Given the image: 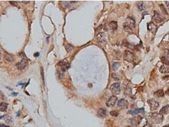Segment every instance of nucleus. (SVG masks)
Segmentation results:
<instances>
[{"mask_svg": "<svg viewBox=\"0 0 169 127\" xmlns=\"http://www.w3.org/2000/svg\"><path fill=\"white\" fill-rule=\"evenodd\" d=\"M144 111L143 108H141V109H134V110H130L128 112V113L132 114V115H135V114H137L138 113H142Z\"/></svg>", "mask_w": 169, "mask_h": 127, "instance_id": "dca6fc26", "label": "nucleus"}, {"mask_svg": "<svg viewBox=\"0 0 169 127\" xmlns=\"http://www.w3.org/2000/svg\"><path fill=\"white\" fill-rule=\"evenodd\" d=\"M98 116L101 118H104L106 116V109L105 108H101L97 112Z\"/></svg>", "mask_w": 169, "mask_h": 127, "instance_id": "2eb2a0df", "label": "nucleus"}, {"mask_svg": "<svg viewBox=\"0 0 169 127\" xmlns=\"http://www.w3.org/2000/svg\"><path fill=\"white\" fill-rule=\"evenodd\" d=\"M165 94L167 95H169V88H168L167 90L165 92Z\"/></svg>", "mask_w": 169, "mask_h": 127, "instance_id": "473e14b6", "label": "nucleus"}, {"mask_svg": "<svg viewBox=\"0 0 169 127\" xmlns=\"http://www.w3.org/2000/svg\"><path fill=\"white\" fill-rule=\"evenodd\" d=\"M163 127H169V125H165Z\"/></svg>", "mask_w": 169, "mask_h": 127, "instance_id": "4c0bfd02", "label": "nucleus"}, {"mask_svg": "<svg viewBox=\"0 0 169 127\" xmlns=\"http://www.w3.org/2000/svg\"><path fill=\"white\" fill-rule=\"evenodd\" d=\"M112 67L114 70H116V69H118V67H119V63H118V62H114V63L113 64Z\"/></svg>", "mask_w": 169, "mask_h": 127, "instance_id": "cd10ccee", "label": "nucleus"}, {"mask_svg": "<svg viewBox=\"0 0 169 127\" xmlns=\"http://www.w3.org/2000/svg\"><path fill=\"white\" fill-rule=\"evenodd\" d=\"M59 65L60 66V70H61L62 72H64V71L67 70L70 67L69 64L67 62V61H65V60L60 61L59 62Z\"/></svg>", "mask_w": 169, "mask_h": 127, "instance_id": "0eeeda50", "label": "nucleus"}, {"mask_svg": "<svg viewBox=\"0 0 169 127\" xmlns=\"http://www.w3.org/2000/svg\"><path fill=\"white\" fill-rule=\"evenodd\" d=\"M164 57L169 60V49H166L164 50Z\"/></svg>", "mask_w": 169, "mask_h": 127, "instance_id": "393cba45", "label": "nucleus"}, {"mask_svg": "<svg viewBox=\"0 0 169 127\" xmlns=\"http://www.w3.org/2000/svg\"><path fill=\"white\" fill-rule=\"evenodd\" d=\"M109 26H110V27L111 28V29H112L113 31H114V30H116L117 29V27H118V24H117V22H111L110 23V24H109Z\"/></svg>", "mask_w": 169, "mask_h": 127, "instance_id": "6ab92c4d", "label": "nucleus"}, {"mask_svg": "<svg viewBox=\"0 0 169 127\" xmlns=\"http://www.w3.org/2000/svg\"><path fill=\"white\" fill-rule=\"evenodd\" d=\"M163 79H165V80H169V75H167V76H164Z\"/></svg>", "mask_w": 169, "mask_h": 127, "instance_id": "7c9ffc66", "label": "nucleus"}, {"mask_svg": "<svg viewBox=\"0 0 169 127\" xmlns=\"http://www.w3.org/2000/svg\"><path fill=\"white\" fill-rule=\"evenodd\" d=\"M112 77L114 80H119L120 79V77L116 73H113Z\"/></svg>", "mask_w": 169, "mask_h": 127, "instance_id": "bb28decb", "label": "nucleus"}, {"mask_svg": "<svg viewBox=\"0 0 169 127\" xmlns=\"http://www.w3.org/2000/svg\"><path fill=\"white\" fill-rule=\"evenodd\" d=\"M124 29H125V31L128 32V33H132V29L130 28V27H129V26H128V25H124Z\"/></svg>", "mask_w": 169, "mask_h": 127, "instance_id": "5701e85b", "label": "nucleus"}, {"mask_svg": "<svg viewBox=\"0 0 169 127\" xmlns=\"http://www.w3.org/2000/svg\"><path fill=\"white\" fill-rule=\"evenodd\" d=\"M4 58H5V59L6 60V61H9V62H12V61H14V58H13V57L11 55H10V54H5V55H4Z\"/></svg>", "mask_w": 169, "mask_h": 127, "instance_id": "412c9836", "label": "nucleus"}, {"mask_svg": "<svg viewBox=\"0 0 169 127\" xmlns=\"http://www.w3.org/2000/svg\"></svg>", "mask_w": 169, "mask_h": 127, "instance_id": "a19ab883", "label": "nucleus"}, {"mask_svg": "<svg viewBox=\"0 0 169 127\" xmlns=\"http://www.w3.org/2000/svg\"><path fill=\"white\" fill-rule=\"evenodd\" d=\"M118 107H121V108H124V109H126L127 108L128 106V102L127 100H126L125 99H120V100L118 101Z\"/></svg>", "mask_w": 169, "mask_h": 127, "instance_id": "9d476101", "label": "nucleus"}, {"mask_svg": "<svg viewBox=\"0 0 169 127\" xmlns=\"http://www.w3.org/2000/svg\"><path fill=\"white\" fill-rule=\"evenodd\" d=\"M110 90L114 94H119L121 92L120 85L119 83H114L110 86Z\"/></svg>", "mask_w": 169, "mask_h": 127, "instance_id": "20e7f679", "label": "nucleus"}, {"mask_svg": "<svg viewBox=\"0 0 169 127\" xmlns=\"http://www.w3.org/2000/svg\"><path fill=\"white\" fill-rule=\"evenodd\" d=\"M110 114L112 116H117L118 115V113L116 111H113L110 112Z\"/></svg>", "mask_w": 169, "mask_h": 127, "instance_id": "c85d7f7f", "label": "nucleus"}, {"mask_svg": "<svg viewBox=\"0 0 169 127\" xmlns=\"http://www.w3.org/2000/svg\"><path fill=\"white\" fill-rule=\"evenodd\" d=\"M153 19L154 21L156 23H160L162 21V18L160 16V15L158 13V12L155 11V13H154V15L153 17Z\"/></svg>", "mask_w": 169, "mask_h": 127, "instance_id": "ddd939ff", "label": "nucleus"}, {"mask_svg": "<svg viewBox=\"0 0 169 127\" xmlns=\"http://www.w3.org/2000/svg\"><path fill=\"white\" fill-rule=\"evenodd\" d=\"M123 56L124 59L129 62H133L137 59L136 55L129 50H125Z\"/></svg>", "mask_w": 169, "mask_h": 127, "instance_id": "f03ea898", "label": "nucleus"}, {"mask_svg": "<svg viewBox=\"0 0 169 127\" xmlns=\"http://www.w3.org/2000/svg\"><path fill=\"white\" fill-rule=\"evenodd\" d=\"M126 24L131 29L134 28L135 27V21L132 17H128L126 18Z\"/></svg>", "mask_w": 169, "mask_h": 127, "instance_id": "9b49d317", "label": "nucleus"}, {"mask_svg": "<svg viewBox=\"0 0 169 127\" xmlns=\"http://www.w3.org/2000/svg\"><path fill=\"white\" fill-rule=\"evenodd\" d=\"M3 117H4V116H0V119H1L2 118H3Z\"/></svg>", "mask_w": 169, "mask_h": 127, "instance_id": "ea45409f", "label": "nucleus"}, {"mask_svg": "<svg viewBox=\"0 0 169 127\" xmlns=\"http://www.w3.org/2000/svg\"><path fill=\"white\" fill-rule=\"evenodd\" d=\"M0 127H10L9 126H6L4 124H0Z\"/></svg>", "mask_w": 169, "mask_h": 127, "instance_id": "2f4dec72", "label": "nucleus"}, {"mask_svg": "<svg viewBox=\"0 0 169 127\" xmlns=\"http://www.w3.org/2000/svg\"><path fill=\"white\" fill-rule=\"evenodd\" d=\"M166 3L167 4V6L169 7V1H166Z\"/></svg>", "mask_w": 169, "mask_h": 127, "instance_id": "f704fd0d", "label": "nucleus"}, {"mask_svg": "<svg viewBox=\"0 0 169 127\" xmlns=\"http://www.w3.org/2000/svg\"><path fill=\"white\" fill-rule=\"evenodd\" d=\"M97 40L101 44H105L106 43V36L103 33H100L97 35Z\"/></svg>", "mask_w": 169, "mask_h": 127, "instance_id": "6e6552de", "label": "nucleus"}, {"mask_svg": "<svg viewBox=\"0 0 169 127\" xmlns=\"http://www.w3.org/2000/svg\"><path fill=\"white\" fill-rule=\"evenodd\" d=\"M24 3H28L29 1H22Z\"/></svg>", "mask_w": 169, "mask_h": 127, "instance_id": "e433bc0d", "label": "nucleus"}, {"mask_svg": "<svg viewBox=\"0 0 169 127\" xmlns=\"http://www.w3.org/2000/svg\"><path fill=\"white\" fill-rule=\"evenodd\" d=\"M125 93L126 95H130L131 93V89L128 86H126L125 88Z\"/></svg>", "mask_w": 169, "mask_h": 127, "instance_id": "b1692460", "label": "nucleus"}, {"mask_svg": "<svg viewBox=\"0 0 169 127\" xmlns=\"http://www.w3.org/2000/svg\"><path fill=\"white\" fill-rule=\"evenodd\" d=\"M27 65H28V61H27V60L26 59H23L20 62L17 64V66L19 70H22V69H25L27 66Z\"/></svg>", "mask_w": 169, "mask_h": 127, "instance_id": "1a4fd4ad", "label": "nucleus"}, {"mask_svg": "<svg viewBox=\"0 0 169 127\" xmlns=\"http://www.w3.org/2000/svg\"><path fill=\"white\" fill-rule=\"evenodd\" d=\"M1 62V55H0V63Z\"/></svg>", "mask_w": 169, "mask_h": 127, "instance_id": "58836bf2", "label": "nucleus"}, {"mask_svg": "<svg viewBox=\"0 0 169 127\" xmlns=\"http://www.w3.org/2000/svg\"><path fill=\"white\" fill-rule=\"evenodd\" d=\"M148 104L151 111L156 110L160 106L158 102L155 100L154 99H149L148 100Z\"/></svg>", "mask_w": 169, "mask_h": 127, "instance_id": "7ed1b4c3", "label": "nucleus"}, {"mask_svg": "<svg viewBox=\"0 0 169 127\" xmlns=\"http://www.w3.org/2000/svg\"><path fill=\"white\" fill-rule=\"evenodd\" d=\"M154 95L158 97H162L164 96V92L163 90H158L154 93Z\"/></svg>", "mask_w": 169, "mask_h": 127, "instance_id": "aec40b11", "label": "nucleus"}, {"mask_svg": "<svg viewBox=\"0 0 169 127\" xmlns=\"http://www.w3.org/2000/svg\"><path fill=\"white\" fill-rule=\"evenodd\" d=\"M8 104L5 102H1L0 103V111L1 112H5L7 109Z\"/></svg>", "mask_w": 169, "mask_h": 127, "instance_id": "a211bd4d", "label": "nucleus"}, {"mask_svg": "<svg viewBox=\"0 0 169 127\" xmlns=\"http://www.w3.org/2000/svg\"><path fill=\"white\" fill-rule=\"evenodd\" d=\"M73 48H74V47H72L71 45H70V44L67 43V45H66V46H65V49H66L67 52H71V51L73 50Z\"/></svg>", "mask_w": 169, "mask_h": 127, "instance_id": "4be33fe9", "label": "nucleus"}, {"mask_svg": "<svg viewBox=\"0 0 169 127\" xmlns=\"http://www.w3.org/2000/svg\"><path fill=\"white\" fill-rule=\"evenodd\" d=\"M39 56V53H36L35 54H34V57H38Z\"/></svg>", "mask_w": 169, "mask_h": 127, "instance_id": "72a5a7b5", "label": "nucleus"}, {"mask_svg": "<svg viewBox=\"0 0 169 127\" xmlns=\"http://www.w3.org/2000/svg\"><path fill=\"white\" fill-rule=\"evenodd\" d=\"M157 25L153 22H150L148 24V29L152 33H155L157 31Z\"/></svg>", "mask_w": 169, "mask_h": 127, "instance_id": "f8f14e48", "label": "nucleus"}, {"mask_svg": "<svg viewBox=\"0 0 169 127\" xmlns=\"http://www.w3.org/2000/svg\"><path fill=\"white\" fill-rule=\"evenodd\" d=\"M117 100H118L117 97L114 96V95H113V96H111L110 99H108V101H107L106 106H108V107H113V106L116 104V103Z\"/></svg>", "mask_w": 169, "mask_h": 127, "instance_id": "39448f33", "label": "nucleus"}, {"mask_svg": "<svg viewBox=\"0 0 169 127\" xmlns=\"http://www.w3.org/2000/svg\"><path fill=\"white\" fill-rule=\"evenodd\" d=\"M160 72L161 73H169V65L164 64L160 68Z\"/></svg>", "mask_w": 169, "mask_h": 127, "instance_id": "4468645a", "label": "nucleus"}, {"mask_svg": "<svg viewBox=\"0 0 169 127\" xmlns=\"http://www.w3.org/2000/svg\"><path fill=\"white\" fill-rule=\"evenodd\" d=\"M142 117L141 116H135L133 118L131 119L130 122L131 124L134 127H137L141 123V121H142Z\"/></svg>", "mask_w": 169, "mask_h": 127, "instance_id": "423d86ee", "label": "nucleus"}, {"mask_svg": "<svg viewBox=\"0 0 169 127\" xmlns=\"http://www.w3.org/2000/svg\"><path fill=\"white\" fill-rule=\"evenodd\" d=\"M3 99H4V95L1 92H0V100H3Z\"/></svg>", "mask_w": 169, "mask_h": 127, "instance_id": "c756f323", "label": "nucleus"}, {"mask_svg": "<svg viewBox=\"0 0 169 127\" xmlns=\"http://www.w3.org/2000/svg\"><path fill=\"white\" fill-rule=\"evenodd\" d=\"M149 118L150 119L151 122L152 123L156 124V123H160L163 122L164 116L160 113H150L149 114Z\"/></svg>", "mask_w": 169, "mask_h": 127, "instance_id": "f257e3e1", "label": "nucleus"}, {"mask_svg": "<svg viewBox=\"0 0 169 127\" xmlns=\"http://www.w3.org/2000/svg\"><path fill=\"white\" fill-rule=\"evenodd\" d=\"M12 94H13V95H15V96H17L18 93H12Z\"/></svg>", "mask_w": 169, "mask_h": 127, "instance_id": "c9c22d12", "label": "nucleus"}, {"mask_svg": "<svg viewBox=\"0 0 169 127\" xmlns=\"http://www.w3.org/2000/svg\"><path fill=\"white\" fill-rule=\"evenodd\" d=\"M169 105H167V106H164L160 109V113L162 114H167L169 112Z\"/></svg>", "mask_w": 169, "mask_h": 127, "instance_id": "f3484780", "label": "nucleus"}, {"mask_svg": "<svg viewBox=\"0 0 169 127\" xmlns=\"http://www.w3.org/2000/svg\"><path fill=\"white\" fill-rule=\"evenodd\" d=\"M137 5L138 9H139V10H140V11H141V10H142L144 9V4L142 2L138 3Z\"/></svg>", "mask_w": 169, "mask_h": 127, "instance_id": "a878e982", "label": "nucleus"}]
</instances>
